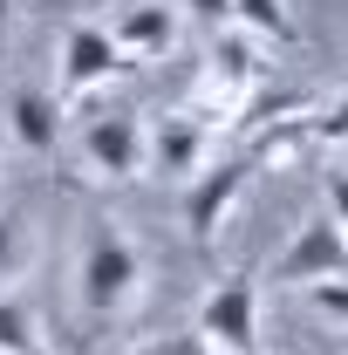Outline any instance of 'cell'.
Listing matches in <instances>:
<instances>
[{"label":"cell","instance_id":"obj_1","mask_svg":"<svg viewBox=\"0 0 348 355\" xmlns=\"http://www.w3.org/2000/svg\"><path fill=\"white\" fill-rule=\"evenodd\" d=\"M76 294H82L89 314H123L143 294V253L123 225H89L82 239V266H76Z\"/></svg>","mask_w":348,"mask_h":355},{"label":"cell","instance_id":"obj_2","mask_svg":"<svg viewBox=\"0 0 348 355\" xmlns=\"http://www.w3.org/2000/svg\"><path fill=\"white\" fill-rule=\"evenodd\" d=\"M198 335L212 355H260V280L253 273L212 280V294L198 301Z\"/></svg>","mask_w":348,"mask_h":355},{"label":"cell","instance_id":"obj_3","mask_svg":"<svg viewBox=\"0 0 348 355\" xmlns=\"http://www.w3.org/2000/svg\"><path fill=\"white\" fill-rule=\"evenodd\" d=\"M246 184H253V164L246 157H218L205 171L184 184V232H191V246H212L225 219L239 212V198H246Z\"/></svg>","mask_w":348,"mask_h":355},{"label":"cell","instance_id":"obj_4","mask_svg":"<svg viewBox=\"0 0 348 355\" xmlns=\"http://www.w3.org/2000/svg\"><path fill=\"white\" fill-rule=\"evenodd\" d=\"M342 144V103H328V110H314V116H287V123H266V130L246 137V164L260 171V164H301V157H314V150H335Z\"/></svg>","mask_w":348,"mask_h":355},{"label":"cell","instance_id":"obj_5","mask_svg":"<svg viewBox=\"0 0 348 355\" xmlns=\"http://www.w3.org/2000/svg\"><path fill=\"white\" fill-rule=\"evenodd\" d=\"M348 266V232L342 219H307L287 246H280V260H273V287H314V280H342Z\"/></svg>","mask_w":348,"mask_h":355},{"label":"cell","instance_id":"obj_6","mask_svg":"<svg viewBox=\"0 0 348 355\" xmlns=\"http://www.w3.org/2000/svg\"><path fill=\"white\" fill-rule=\"evenodd\" d=\"M130 62L116 55V42L96 28V21H76L69 28V42H62V96H55V110H76L89 89H103V83H116Z\"/></svg>","mask_w":348,"mask_h":355},{"label":"cell","instance_id":"obj_7","mask_svg":"<svg viewBox=\"0 0 348 355\" xmlns=\"http://www.w3.org/2000/svg\"><path fill=\"white\" fill-rule=\"evenodd\" d=\"M212 164V130L198 123V116H184V110H164L150 130H143V171L157 178H191Z\"/></svg>","mask_w":348,"mask_h":355},{"label":"cell","instance_id":"obj_8","mask_svg":"<svg viewBox=\"0 0 348 355\" xmlns=\"http://www.w3.org/2000/svg\"><path fill=\"white\" fill-rule=\"evenodd\" d=\"M82 157L96 178H110V184H130L143 171V116L137 110H103V116H89L82 123Z\"/></svg>","mask_w":348,"mask_h":355},{"label":"cell","instance_id":"obj_9","mask_svg":"<svg viewBox=\"0 0 348 355\" xmlns=\"http://www.w3.org/2000/svg\"><path fill=\"white\" fill-rule=\"evenodd\" d=\"M110 42H116V55L123 62H164L177 48V7H164V0H143V7H123L110 28H103Z\"/></svg>","mask_w":348,"mask_h":355},{"label":"cell","instance_id":"obj_10","mask_svg":"<svg viewBox=\"0 0 348 355\" xmlns=\"http://www.w3.org/2000/svg\"><path fill=\"white\" fill-rule=\"evenodd\" d=\"M314 110H328L314 89H273V83H260L246 103H239V116L225 123V130H239V137H253V130H266V123H287V116H314Z\"/></svg>","mask_w":348,"mask_h":355},{"label":"cell","instance_id":"obj_11","mask_svg":"<svg viewBox=\"0 0 348 355\" xmlns=\"http://www.w3.org/2000/svg\"><path fill=\"white\" fill-rule=\"evenodd\" d=\"M7 123H14V137H21V150H55V130H62V110H55V96H42V89H21L14 103H7Z\"/></svg>","mask_w":348,"mask_h":355},{"label":"cell","instance_id":"obj_12","mask_svg":"<svg viewBox=\"0 0 348 355\" xmlns=\"http://www.w3.org/2000/svg\"><path fill=\"white\" fill-rule=\"evenodd\" d=\"M232 28L253 35V42H280V48L301 35L294 14H287V0H232Z\"/></svg>","mask_w":348,"mask_h":355},{"label":"cell","instance_id":"obj_13","mask_svg":"<svg viewBox=\"0 0 348 355\" xmlns=\"http://www.w3.org/2000/svg\"><path fill=\"white\" fill-rule=\"evenodd\" d=\"M0 355H42L35 314H28V301H14V294H0Z\"/></svg>","mask_w":348,"mask_h":355},{"label":"cell","instance_id":"obj_14","mask_svg":"<svg viewBox=\"0 0 348 355\" xmlns=\"http://www.w3.org/2000/svg\"><path fill=\"white\" fill-rule=\"evenodd\" d=\"M21 266H28V219L21 212H0V287L21 280Z\"/></svg>","mask_w":348,"mask_h":355},{"label":"cell","instance_id":"obj_15","mask_svg":"<svg viewBox=\"0 0 348 355\" xmlns=\"http://www.w3.org/2000/svg\"><path fill=\"white\" fill-rule=\"evenodd\" d=\"M307 301H314V314H328V328H342V314H348V287L342 280H314Z\"/></svg>","mask_w":348,"mask_h":355},{"label":"cell","instance_id":"obj_16","mask_svg":"<svg viewBox=\"0 0 348 355\" xmlns=\"http://www.w3.org/2000/svg\"><path fill=\"white\" fill-rule=\"evenodd\" d=\"M177 14H191V21H205V28H232V0H177Z\"/></svg>","mask_w":348,"mask_h":355},{"label":"cell","instance_id":"obj_17","mask_svg":"<svg viewBox=\"0 0 348 355\" xmlns=\"http://www.w3.org/2000/svg\"><path fill=\"white\" fill-rule=\"evenodd\" d=\"M157 355H212V349H205L198 328H184V335H171V342H157Z\"/></svg>","mask_w":348,"mask_h":355},{"label":"cell","instance_id":"obj_18","mask_svg":"<svg viewBox=\"0 0 348 355\" xmlns=\"http://www.w3.org/2000/svg\"><path fill=\"white\" fill-rule=\"evenodd\" d=\"M328 219H348V184H342V171H328Z\"/></svg>","mask_w":348,"mask_h":355},{"label":"cell","instance_id":"obj_19","mask_svg":"<svg viewBox=\"0 0 348 355\" xmlns=\"http://www.w3.org/2000/svg\"><path fill=\"white\" fill-rule=\"evenodd\" d=\"M7 28H14V0H0V42H7Z\"/></svg>","mask_w":348,"mask_h":355},{"label":"cell","instance_id":"obj_20","mask_svg":"<svg viewBox=\"0 0 348 355\" xmlns=\"http://www.w3.org/2000/svg\"><path fill=\"white\" fill-rule=\"evenodd\" d=\"M137 355H157V349H137Z\"/></svg>","mask_w":348,"mask_h":355},{"label":"cell","instance_id":"obj_21","mask_svg":"<svg viewBox=\"0 0 348 355\" xmlns=\"http://www.w3.org/2000/svg\"><path fill=\"white\" fill-rule=\"evenodd\" d=\"M42 355H48V349H42Z\"/></svg>","mask_w":348,"mask_h":355}]
</instances>
